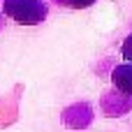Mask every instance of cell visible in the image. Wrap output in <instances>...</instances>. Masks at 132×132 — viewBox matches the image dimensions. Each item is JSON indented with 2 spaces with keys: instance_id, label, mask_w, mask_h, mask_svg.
Instances as JSON below:
<instances>
[{
  "instance_id": "obj_1",
  "label": "cell",
  "mask_w": 132,
  "mask_h": 132,
  "mask_svg": "<svg viewBox=\"0 0 132 132\" xmlns=\"http://www.w3.org/2000/svg\"><path fill=\"white\" fill-rule=\"evenodd\" d=\"M5 14L19 23L32 26L46 16V7L39 0H5Z\"/></svg>"
},
{
  "instance_id": "obj_2",
  "label": "cell",
  "mask_w": 132,
  "mask_h": 132,
  "mask_svg": "<svg viewBox=\"0 0 132 132\" xmlns=\"http://www.w3.org/2000/svg\"><path fill=\"white\" fill-rule=\"evenodd\" d=\"M114 84L123 93H132V65H123L114 72Z\"/></svg>"
},
{
  "instance_id": "obj_3",
  "label": "cell",
  "mask_w": 132,
  "mask_h": 132,
  "mask_svg": "<svg viewBox=\"0 0 132 132\" xmlns=\"http://www.w3.org/2000/svg\"><path fill=\"white\" fill-rule=\"evenodd\" d=\"M123 56H125L128 60H132V35L125 39V44H123Z\"/></svg>"
},
{
  "instance_id": "obj_4",
  "label": "cell",
  "mask_w": 132,
  "mask_h": 132,
  "mask_svg": "<svg viewBox=\"0 0 132 132\" xmlns=\"http://www.w3.org/2000/svg\"><path fill=\"white\" fill-rule=\"evenodd\" d=\"M95 0H70V5L72 7H88V5H93Z\"/></svg>"
}]
</instances>
